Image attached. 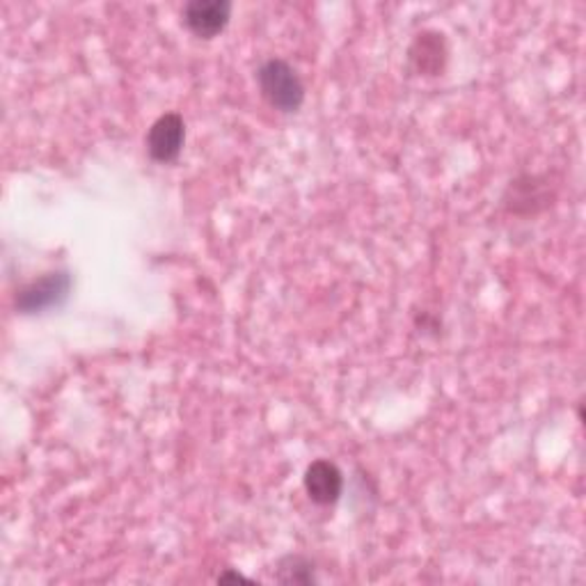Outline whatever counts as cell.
Wrapping results in <instances>:
<instances>
[{
	"label": "cell",
	"mask_w": 586,
	"mask_h": 586,
	"mask_svg": "<svg viewBox=\"0 0 586 586\" xmlns=\"http://www.w3.org/2000/svg\"><path fill=\"white\" fill-rule=\"evenodd\" d=\"M552 200H555V192H552L545 177L520 175L509 184L502 202L504 209L513 216H536L545 211Z\"/></svg>",
	"instance_id": "obj_3"
},
{
	"label": "cell",
	"mask_w": 586,
	"mask_h": 586,
	"mask_svg": "<svg viewBox=\"0 0 586 586\" xmlns=\"http://www.w3.org/2000/svg\"><path fill=\"white\" fill-rule=\"evenodd\" d=\"M257 83L266 104L280 113H296L305 102V85L296 70L280 57L266 60L257 72Z\"/></svg>",
	"instance_id": "obj_1"
},
{
	"label": "cell",
	"mask_w": 586,
	"mask_h": 586,
	"mask_svg": "<svg viewBox=\"0 0 586 586\" xmlns=\"http://www.w3.org/2000/svg\"><path fill=\"white\" fill-rule=\"evenodd\" d=\"M305 493L318 506H331L342 498L344 491V474L331 461H314L305 470Z\"/></svg>",
	"instance_id": "obj_7"
},
{
	"label": "cell",
	"mask_w": 586,
	"mask_h": 586,
	"mask_svg": "<svg viewBox=\"0 0 586 586\" xmlns=\"http://www.w3.org/2000/svg\"><path fill=\"white\" fill-rule=\"evenodd\" d=\"M232 17L230 0H190L184 8V23L195 38L213 40L227 28Z\"/></svg>",
	"instance_id": "obj_5"
},
{
	"label": "cell",
	"mask_w": 586,
	"mask_h": 586,
	"mask_svg": "<svg viewBox=\"0 0 586 586\" xmlns=\"http://www.w3.org/2000/svg\"><path fill=\"white\" fill-rule=\"evenodd\" d=\"M72 291V278L62 271L46 273L40 280H32L17 293V310L21 314H40L44 310L64 303Z\"/></svg>",
	"instance_id": "obj_2"
},
{
	"label": "cell",
	"mask_w": 586,
	"mask_h": 586,
	"mask_svg": "<svg viewBox=\"0 0 586 586\" xmlns=\"http://www.w3.org/2000/svg\"><path fill=\"white\" fill-rule=\"evenodd\" d=\"M278 582H282V584H316L314 564L307 557L289 555L278 566Z\"/></svg>",
	"instance_id": "obj_8"
},
{
	"label": "cell",
	"mask_w": 586,
	"mask_h": 586,
	"mask_svg": "<svg viewBox=\"0 0 586 586\" xmlns=\"http://www.w3.org/2000/svg\"><path fill=\"white\" fill-rule=\"evenodd\" d=\"M186 143V124L179 113L160 115L147 134V151L156 163H172L179 158Z\"/></svg>",
	"instance_id": "obj_4"
},
{
	"label": "cell",
	"mask_w": 586,
	"mask_h": 586,
	"mask_svg": "<svg viewBox=\"0 0 586 586\" xmlns=\"http://www.w3.org/2000/svg\"><path fill=\"white\" fill-rule=\"evenodd\" d=\"M218 582H243V584H252V579H248L245 575H241V573H237V571H227V573H222L220 577H218Z\"/></svg>",
	"instance_id": "obj_9"
},
{
	"label": "cell",
	"mask_w": 586,
	"mask_h": 586,
	"mask_svg": "<svg viewBox=\"0 0 586 586\" xmlns=\"http://www.w3.org/2000/svg\"><path fill=\"white\" fill-rule=\"evenodd\" d=\"M447 40L438 30H421L408 49V64L419 76H440L447 67Z\"/></svg>",
	"instance_id": "obj_6"
}]
</instances>
